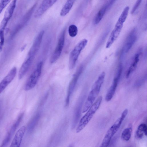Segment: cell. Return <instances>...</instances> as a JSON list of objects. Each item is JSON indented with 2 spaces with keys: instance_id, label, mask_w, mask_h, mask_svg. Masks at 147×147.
Returning <instances> with one entry per match:
<instances>
[{
  "instance_id": "obj_1",
  "label": "cell",
  "mask_w": 147,
  "mask_h": 147,
  "mask_svg": "<svg viewBox=\"0 0 147 147\" xmlns=\"http://www.w3.org/2000/svg\"><path fill=\"white\" fill-rule=\"evenodd\" d=\"M105 75V72H102L94 83L84 106L82 113H85L88 111L98 95L104 82Z\"/></svg>"
},
{
  "instance_id": "obj_2",
  "label": "cell",
  "mask_w": 147,
  "mask_h": 147,
  "mask_svg": "<svg viewBox=\"0 0 147 147\" xmlns=\"http://www.w3.org/2000/svg\"><path fill=\"white\" fill-rule=\"evenodd\" d=\"M128 113V110L127 109H125L120 116L108 129L100 147H107L109 146L112 138L120 128Z\"/></svg>"
},
{
  "instance_id": "obj_3",
  "label": "cell",
  "mask_w": 147,
  "mask_h": 147,
  "mask_svg": "<svg viewBox=\"0 0 147 147\" xmlns=\"http://www.w3.org/2000/svg\"><path fill=\"white\" fill-rule=\"evenodd\" d=\"M102 100V96H99L88 110L86 113L81 118L76 130L77 133L80 132L87 125L98 109Z\"/></svg>"
},
{
  "instance_id": "obj_4",
  "label": "cell",
  "mask_w": 147,
  "mask_h": 147,
  "mask_svg": "<svg viewBox=\"0 0 147 147\" xmlns=\"http://www.w3.org/2000/svg\"><path fill=\"white\" fill-rule=\"evenodd\" d=\"M88 42V40L84 39L80 41L71 51L69 57V68L70 70L74 67L76 61L81 51L84 48Z\"/></svg>"
},
{
  "instance_id": "obj_5",
  "label": "cell",
  "mask_w": 147,
  "mask_h": 147,
  "mask_svg": "<svg viewBox=\"0 0 147 147\" xmlns=\"http://www.w3.org/2000/svg\"><path fill=\"white\" fill-rule=\"evenodd\" d=\"M42 65V61L39 62L36 69L29 77L24 86L25 90H30L36 85L41 74Z\"/></svg>"
},
{
  "instance_id": "obj_6",
  "label": "cell",
  "mask_w": 147,
  "mask_h": 147,
  "mask_svg": "<svg viewBox=\"0 0 147 147\" xmlns=\"http://www.w3.org/2000/svg\"><path fill=\"white\" fill-rule=\"evenodd\" d=\"M122 70V66L120 64L119 66L117 72L113 79L112 83L106 94L105 99L107 102L111 100L115 93L121 77Z\"/></svg>"
},
{
  "instance_id": "obj_7",
  "label": "cell",
  "mask_w": 147,
  "mask_h": 147,
  "mask_svg": "<svg viewBox=\"0 0 147 147\" xmlns=\"http://www.w3.org/2000/svg\"><path fill=\"white\" fill-rule=\"evenodd\" d=\"M65 32L63 30L59 36L57 46L50 58L51 63L55 62L60 56L64 45Z\"/></svg>"
},
{
  "instance_id": "obj_8",
  "label": "cell",
  "mask_w": 147,
  "mask_h": 147,
  "mask_svg": "<svg viewBox=\"0 0 147 147\" xmlns=\"http://www.w3.org/2000/svg\"><path fill=\"white\" fill-rule=\"evenodd\" d=\"M123 23L117 20L107 42L106 47L110 48L119 36L123 26Z\"/></svg>"
},
{
  "instance_id": "obj_9",
  "label": "cell",
  "mask_w": 147,
  "mask_h": 147,
  "mask_svg": "<svg viewBox=\"0 0 147 147\" xmlns=\"http://www.w3.org/2000/svg\"><path fill=\"white\" fill-rule=\"evenodd\" d=\"M44 32V31L42 30L37 35L28 52V56L35 57L40 48Z\"/></svg>"
},
{
  "instance_id": "obj_10",
  "label": "cell",
  "mask_w": 147,
  "mask_h": 147,
  "mask_svg": "<svg viewBox=\"0 0 147 147\" xmlns=\"http://www.w3.org/2000/svg\"><path fill=\"white\" fill-rule=\"evenodd\" d=\"M17 73V68L13 67L0 82V94L15 78Z\"/></svg>"
},
{
  "instance_id": "obj_11",
  "label": "cell",
  "mask_w": 147,
  "mask_h": 147,
  "mask_svg": "<svg viewBox=\"0 0 147 147\" xmlns=\"http://www.w3.org/2000/svg\"><path fill=\"white\" fill-rule=\"evenodd\" d=\"M57 0H43L35 12L34 17L38 18L40 17Z\"/></svg>"
},
{
  "instance_id": "obj_12",
  "label": "cell",
  "mask_w": 147,
  "mask_h": 147,
  "mask_svg": "<svg viewBox=\"0 0 147 147\" xmlns=\"http://www.w3.org/2000/svg\"><path fill=\"white\" fill-rule=\"evenodd\" d=\"M34 58V57L27 56L19 71L18 77L19 80L21 79L28 71Z\"/></svg>"
},
{
  "instance_id": "obj_13",
  "label": "cell",
  "mask_w": 147,
  "mask_h": 147,
  "mask_svg": "<svg viewBox=\"0 0 147 147\" xmlns=\"http://www.w3.org/2000/svg\"><path fill=\"white\" fill-rule=\"evenodd\" d=\"M26 130V127L24 125L16 132L11 144L10 147H19Z\"/></svg>"
},
{
  "instance_id": "obj_14",
  "label": "cell",
  "mask_w": 147,
  "mask_h": 147,
  "mask_svg": "<svg viewBox=\"0 0 147 147\" xmlns=\"http://www.w3.org/2000/svg\"><path fill=\"white\" fill-rule=\"evenodd\" d=\"M18 0H12L6 10L1 22L7 24L15 9Z\"/></svg>"
},
{
  "instance_id": "obj_15",
  "label": "cell",
  "mask_w": 147,
  "mask_h": 147,
  "mask_svg": "<svg viewBox=\"0 0 147 147\" xmlns=\"http://www.w3.org/2000/svg\"><path fill=\"white\" fill-rule=\"evenodd\" d=\"M83 67L80 66L73 76L70 82L67 94L71 96L74 92L78 80L82 73Z\"/></svg>"
},
{
  "instance_id": "obj_16",
  "label": "cell",
  "mask_w": 147,
  "mask_h": 147,
  "mask_svg": "<svg viewBox=\"0 0 147 147\" xmlns=\"http://www.w3.org/2000/svg\"><path fill=\"white\" fill-rule=\"evenodd\" d=\"M23 113L20 115L16 121L12 126L2 143L1 146V147L5 146V145L8 143V142L10 140L11 137H12V136L14 133L16 129L20 123L23 118Z\"/></svg>"
},
{
  "instance_id": "obj_17",
  "label": "cell",
  "mask_w": 147,
  "mask_h": 147,
  "mask_svg": "<svg viewBox=\"0 0 147 147\" xmlns=\"http://www.w3.org/2000/svg\"><path fill=\"white\" fill-rule=\"evenodd\" d=\"M135 31V30L132 31L127 38L124 47L126 53L129 51L136 41L137 37Z\"/></svg>"
},
{
  "instance_id": "obj_18",
  "label": "cell",
  "mask_w": 147,
  "mask_h": 147,
  "mask_svg": "<svg viewBox=\"0 0 147 147\" xmlns=\"http://www.w3.org/2000/svg\"><path fill=\"white\" fill-rule=\"evenodd\" d=\"M83 101L82 99L79 101L74 110L71 126L72 129L75 127L79 120L81 113Z\"/></svg>"
},
{
  "instance_id": "obj_19",
  "label": "cell",
  "mask_w": 147,
  "mask_h": 147,
  "mask_svg": "<svg viewBox=\"0 0 147 147\" xmlns=\"http://www.w3.org/2000/svg\"><path fill=\"white\" fill-rule=\"evenodd\" d=\"M147 126L146 124L142 123L138 126L136 132L135 136L136 138L140 139L142 138L144 135L147 136Z\"/></svg>"
},
{
  "instance_id": "obj_20",
  "label": "cell",
  "mask_w": 147,
  "mask_h": 147,
  "mask_svg": "<svg viewBox=\"0 0 147 147\" xmlns=\"http://www.w3.org/2000/svg\"><path fill=\"white\" fill-rule=\"evenodd\" d=\"M140 55V53H137L135 55L134 61L129 67L127 72L126 74V78H128L129 77L130 74H131L136 68L138 63L139 61Z\"/></svg>"
},
{
  "instance_id": "obj_21",
  "label": "cell",
  "mask_w": 147,
  "mask_h": 147,
  "mask_svg": "<svg viewBox=\"0 0 147 147\" xmlns=\"http://www.w3.org/2000/svg\"><path fill=\"white\" fill-rule=\"evenodd\" d=\"M105 4L101 8L95 16L94 20V23L95 24H98L101 20L106 12L108 10Z\"/></svg>"
},
{
  "instance_id": "obj_22",
  "label": "cell",
  "mask_w": 147,
  "mask_h": 147,
  "mask_svg": "<svg viewBox=\"0 0 147 147\" xmlns=\"http://www.w3.org/2000/svg\"><path fill=\"white\" fill-rule=\"evenodd\" d=\"M76 0H67L60 13L61 16L66 15L70 11Z\"/></svg>"
},
{
  "instance_id": "obj_23",
  "label": "cell",
  "mask_w": 147,
  "mask_h": 147,
  "mask_svg": "<svg viewBox=\"0 0 147 147\" xmlns=\"http://www.w3.org/2000/svg\"><path fill=\"white\" fill-rule=\"evenodd\" d=\"M132 125H130L129 126L125 129L121 134L122 139L126 141H128L130 139L132 132Z\"/></svg>"
},
{
  "instance_id": "obj_24",
  "label": "cell",
  "mask_w": 147,
  "mask_h": 147,
  "mask_svg": "<svg viewBox=\"0 0 147 147\" xmlns=\"http://www.w3.org/2000/svg\"><path fill=\"white\" fill-rule=\"evenodd\" d=\"M40 117V114L38 113L32 119L28 127V130L29 132L32 131L36 125Z\"/></svg>"
},
{
  "instance_id": "obj_25",
  "label": "cell",
  "mask_w": 147,
  "mask_h": 147,
  "mask_svg": "<svg viewBox=\"0 0 147 147\" xmlns=\"http://www.w3.org/2000/svg\"><path fill=\"white\" fill-rule=\"evenodd\" d=\"M129 10V6H126L123 9L119 17L118 21L124 23L127 16Z\"/></svg>"
},
{
  "instance_id": "obj_26",
  "label": "cell",
  "mask_w": 147,
  "mask_h": 147,
  "mask_svg": "<svg viewBox=\"0 0 147 147\" xmlns=\"http://www.w3.org/2000/svg\"><path fill=\"white\" fill-rule=\"evenodd\" d=\"M68 32L69 36L71 37L76 36L78 32L77 27L75 25H70L69 28Z\"/></svg>"
},
{
  "instance_id": "obj_27",
  "label": "cell",
  "mask_w": 147,
  "mask_h": 147,
  "mask_svg": "<svg viewBox=\"0 0 147 147\" xmlns=\"http://www.w3.org/2000/svg\"><path fill=\"white\" fill-rule=\"evenodd\" d=\"M11 0H1L0 2V14Z\"/></svg>"
},
{
  "instance_id": "obj_28",
  "label": "cell",
  "mask_w": 147,
  "mask_h": 147,
  "mask_svg": "<svg viewBox=\"0 0 147 147\" xmlns=\"http://www.w3.org/2000/svg\"><path fill=\"white\" fill-rule=\"evenodd\" d=\"M142 0H137L132 8L131 13L134 14L139 6Z\"/></svg>"
},
{
  "instance_id": "obj_29",
  "label": "cell",
  "mask_w": 147,
  "mask_h": 147,
  "mask_svg": "<svg viewBox=\"0 0 147 147\" xmlns=\"http://www.w3.org/2000/svg\"><path fill=\"white\" fill-rule=\"evenodd\" d=\"M0 52L2 51L4 43V34L0 36Z\"/></svg>"
}]
</instances>
